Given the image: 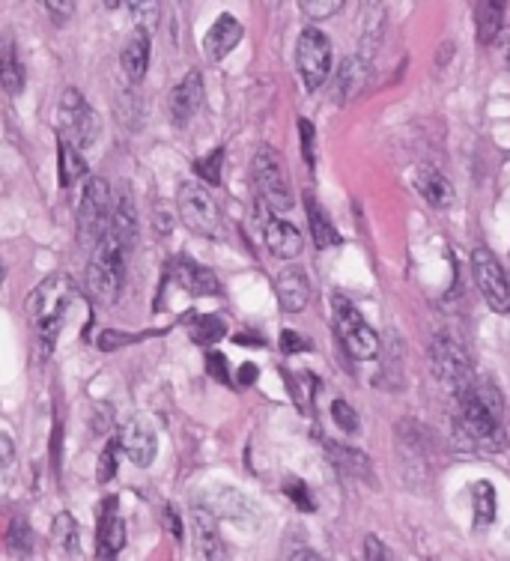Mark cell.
Listing matches in <instances>:
<instances>
[{
    "mask_svg": "<svg viewBox=\"0 0 510 561\" xmlns=\"http://www.w3.org/2000/svg\"><path fill=\"white\" fill-rule=\"evenodd\" d=\"M150 51H153V42H150V33H135L123 54H120V63H123V72L129 81H141L150 69Z\"/></svg>",
    "mask_w": 510,
    "mask_h": 561,
    "instance_id": "cell-22",
    "label": "cell"
},
{
    "mask_svg": "<svg viewBox=\"0 0 510 561\" xmlns=\"http://www.w3.org/2000/svg\"><path fill=\"white\" fill-rule=\"evenodd\" d=\"M129 254H132V245H126L114 230H108L102 236V242L93 248L90 263H87V287L96 302H102V305L117 302L123 281H126Z\"/></svg>",
    "mask_w": 510,
    "mask_h": 561,
    "instance_id": "cell-3",
    "label": "cell"
},
{
    "mask_svg": "<svg viewBox=\"0 0 510 561\" xmlns=\"http://www.w3.org/2000/svg\"><path fill=\"white\" fill-rule=\"evenodd\" d=\"M45 9H48V12H54V15L60 18V15H72L75 3H69V0H63V3H57V0H48V3H45Z\"/></svg>",
    "mask_w": 510,
    "mask_h": 561,
    "instance_id": "cell-43",
    "label": "cell"
},
{
    "mask_svg": "<svg viewBox=\"0 0 510 561\" xmlns=\"http://www.w3.org/2000/svg\"><path fill=\"white\" fill-rule=\"evenodd\" d=\"M57 126H60V138L69 141L78 150H87L96 144L99 138V114L90 108V102L81 96V90L69 87L60 96V108H57Z\"/></svg>",
    "mask_w": 510,
    "mask_h": 561,
    "instance_id": "cell-6",
    "label": "cell"
},
{
    "mask_svg": "<svg viewBox=\"0 0 510 561\" xmlns=\"http://www.w3.org/2000/svg\"><path fill=\"white\" fill-rule=\"evenodd\" d=\"M117 439H120V448L126 451V457H129L135 466H141V469L153 466V460H156V454H159V436H156L153 424H150L144 415H132V418L120 427Z\"/></svg>",
    "mask_w": 510,
    "mask_h": 561,
    "instance_id": "cell-12",
    "label": "cell"
},
{
    "mask_svg": "<svg viewBox=\"0 0 510 561\" xmlns=\"http://www.w3.org/2000/svg\"><path fill=\"white\" fill-rule=\"evenodd\" d=\"M305 209H308V221H311V239L317 248H335L340 245L338 227L332 224L329 212L320 206V200L314 194H305Z\"/></svg>",
    "mask_w": 510,
    "mask_h": 561,
    "instance_id": "cell-23",
    "label": "cell"
},
{
    "mask_svg": "<svg viewBox=\"0 0 510 561\" xmlns=\"http://www.w3.org/2000/svg\"><path fill=\"white\" fill-rule=\"evenodd\" d=\"M132 6V15L138 21V30L144 27V18L150 24V33L156 30V21H159V3H129Z\"/></svg>",
    "mask_w": 510,
    "mask_h": 561,
    "instance_id": "cell-39",
    "label": "cell"
},
{
    "mask_svg": "<svg viewBox=\"0 0 510 561\" xmlns=\"http://www.w3.org/2000/svg\"><path fill=\"white\" fill-rule=\"evenodd\" d=\"M162 523L168 526L170 535H173L176 541H182V526H179V517H176L173 508H165V511H162Z\"/></svg>",
    "mask_w": 510,
    "mask_h": 561,
    "instance_id": "cell-42",
    "label": "cell"
},
{
    "mask_svg": "<svg viewBox=\"0 0 510 561\" xmlns=\"http://www.w3.org/2000/svg\"><path fill=\"white\" fill-rule=\"evenodd\" d=\"M332 311H335V329H338L340 344L346 347V353L358 362H370L379 356V335L370 329V323L352 308V302H346L343 296L332 299Z\"/></svg>",
    "mask_w": 510,
    "mask_h": 561,
    "instance_id": "cell-7",
    "label": "cell"
},
{
    "mask_svg": "<svg viewBox=\"0 0 510 561\" xmlns=\"http://www.w3.org/2000/svg\"><path fill=\"white\" fill-rule=\"evenodd\" d=\"M284 493L299 505V511H305V514H314L317 511V505H314V496H311V490L302 484V481H296V478H290V481H284Z\"/></svg>",
    "mask_w": 510,
    "mask_h": 561,
    "instance_id": "cell-33",
    "label": "cell"
},
{
    "mask_svg": "<svg viewBox=\"0 0 510 561\" xmlns=\"http://www.w3.org/2000/svg\"><path fill=\"white\" fill-rule=\"evenodd\" d=\"M57 162H60V186L72 188L78 186L84 177H87V162L81 156L78 147H72L69 141L60 138V153H57Z\"/></svg>",
    "mask_w": 510,
    "mask_h": 561,
    "instance_id": "cell-26",
    "label": "cell"
},
{
    "mask_svg": "<svg viewBox=\"0 0 510 561\" xmlns=\"http://www.w3.org/2000/svg\"><path fill=\"white\" fill-rule=\"evenodd\" d=\"M111 191L108 183L99 177H90L84 194H81V206H78V236L84 245H99L102 236L111 227Z\"/></svg>",
    "mask_w": 510,
    "mask_h": 561,
    "instance_id": "cell-9",
    "label": "cell"
},
{
    "mask_svg": "<svg viewBox=\"0 0 510 561\" xmlns=\"http://www.w3.org/2000/svg\"><path fill=\"white\" fill-rule=\"evenodd\" d=\"M457 400V439L466 448L499 454L508 448L505 400L490 379H475L454 394Z\"/></svg>",
    "mask_w": 510,
    "mask_h": 561,
    "instance_id": "cell-1",
    "label": "cell"
},
{
    "mask_svg": "<svg viewBox=\"0 0 510 561\" xmlns=\"http://www.w3.org/2000/svg\"><path fill=\"white\" fill-rule=\"evenodd\" d=\"M117 445H120V439L114 436L108 445H105V451H102V457H99V481H111L114 478V472H117V463H114V457H117Z\"/></svg>",
    "mask_w": 510,
    "mask_h": 561,
    "instance_id": "cell-37",
    "label": "cell"
},
{
    "mask_svg": "<svg viewBox=\"0 0 510 561\" xmlns=\"http://www.w3.org/2000/svg\"><path fill=\"white\" fill-rule=\"evenodd\" d=\"M242 36H245V30H242V24L233 18V15H218L215 21H212V27L206 30V36H203V54L209 57V60H224L239 42H242Z\"/></svg>",
    "mask_w": 510,
    "mask_h": 561,
    "instance_id": "cell-17",
    "label": "cell"
},
{
    "mask_svg": "<svg viewBox=\"0 0 510 561\" xmlns=\"http://www.w3.org/2000/svg\"><path fill=\"white\" fill-rule=\"evenodd\" d=\"M296 66L308 90H320L332 72V42L323 30L305 27L296 42Z\"/></svg>",
    "mask_w": 510,
    "mask_h": 561,
    "instance_id": "cell-10",
    "label": "cell"
},
{
    "mask_svg": "<svg viewBox=\"0 0 510 561\" xmlns=\"http://www.w3.org/2000/svg\"><path fill=\"white\" fill-rule=\"evenodd\" d=\"M263 239H266V248H269L278 260H296V257L302 254V233H299L290 221H284V218H278V215H272V218L263 224Z\"/></svg>",
    "mask_w": 510,
    "mask_h": 561,
    "instance_id": "cell-19",
    "label": "cell"
},
{
    "mask_svg": "<svg viewBox=\"0 0 510 561\" xmlns=\"http://www.w3.org/2000/svg\"><path fill=\"white\" fill-rule=\"evenodd\" d=\"M254 379H257V368H254V365H242L239 374H236V382H239V385H251Z\"/></svg>",
    "mask_w": 510,
    "mask_h": 561,
    "instance_id": "cell-44",
    "label": "cell"
},
{
    "mask_svg": "<svg viewBox=\"0 0 510 561\" xmlns=\"http://www.w3.org/2000/svg\"><path fill=\"white\" fill-rule=\"evenodd\" d=\"M221 162H224V150H221V147H218V150H209L203 159L194 162V174H197L203 183L218 186V183H221Z\"/></svg>",
    "mask_w": 510,
    "mask_h": 561,
    "instance_id": "cell-32",
    "label": "cell"
},
{
    "mask_svg": "<svg viewBox=\"0 0 510 561\" xmlns=\"http://www.w3.org/2000/svg\"><path fill=\"white\" fill-rule=\"evenodd\" d=\"M0 448H3V469H9L12 466V439L0 436Z\"/></svg>",
    "mask_w": 510,
    "mask_h": 561,
    "instance_id": "cell-45",
    "label": "cell"
},
{
    "mask_svg": "<svg viewBox=\"0 0 510 561\" xmlns=\"http://www.w3.org/2000/svg\"><path fill=\"white\" fill-rule=\"evenodd\" d=\"M367 81V63L361 57H343L335 72V87H332V102L335 105H346Z\"/></svg>",
    "mask_w": 510,
    "mask_h": 561,
    "instance_id": "cell-20",
    "label": "cell"
},
{
    "mask_svg": "<svg viewBox=\"0 0 510 561\" xmlns=\"http://www.w3.org/2000/svg\"><path fill=\"white\" fill-rule=\"evenodd\" d=\"M275 293H278V305H281L287 314L305 311L308 302H311V281H308L305 269L287 266L284 272H278V278H275Z\"/></svg>",
    "mask_w": 510,
    "mask_h": 561,
    "instance_id": "cell-16",
    "label": "cell"
},
{
    "mask_svg": "<svg viewBox=\"0 0 510 561\" xmlns=\"http://www.w3.org/2000/svg\"><path fill=\"white\" fill-rule=\"evenodd\" d=\"M206 371H209V376H215L218 382L230 385V371H227V359H224V353H218V350H206Z\"/></svg>",
    "mask_w": 510,
    "mask_h": 561,
    "instance_id": "cell-38",
    "label": "cell"
},
{
    "mask_svg": "<svg viewBox=\"0 0 510 561\" xmlns=\"http://www.w3.org/2000/svg\"><path fill=\"white\" fill-rule=\"evenodd\" d=\"M472 508H475V532H487L496 523V487L490 481H478L472 487Z\"/></svg>",
    "mask_w": 510,
    "mask_h": 561,
    "instance_id": "cell-25",
    "label": "cell"
},
{
    "mask_svg": "<svg viewBox=\"0 0 510 561\" xmlns=\"http://www.w3.org/2000/svg\"><path fill=\"white\" fill-rule=\"evenodd\" d=\"M173 281L191 296H215L221 290L215 272L200 266L197 260H188V257H176L173 260Z\"/></svg>",
    "mask_w": 510,
    "mask_h": 561,
    "instance_id": "cell-18",
    "label": "cell"
},
{
    "mask_svg": "<svg viewBox=\"0 0 510 561\" xmlns=\"http://www.w3.org/2000/svg\"><path fill=\"white\" fill-rule=\"evenodd\" d=\"M364 561H394V556L376 535H367L364 538Z\"/></svg>",
    "mask_w": 510,
    "mask_h": 561,
    "instance_id": "cell-40",
    "label": "cell"
},
{
    "mask_svg": "<svg viewBox=\"0 0 510 561\" xmlns=\"http://www.w3.org/2000/svg\"><path fill=\"white\" fill-rule=\"evenodd\" d=\"M502 21H505V3H499V0L475 3V27H478V42L481 45L496 42V36L502 33Z\"/></svg>",
    "mask_w": 510,
    "mask_h": 561,
    "instance_id": "cell-24",
    "label": "cell"
},
{
    "mask_svg": "<svg viewBox=\"0 0 510 561\" xmlns=\"http://www.w3.org/2000/svg\"><path fill=\"white\" fill-rule=\"evenodd\" d=\"M224 335H227V323H224L218 314H206V317H197V320L191 323V338H194V344H200V347H212V344H218Z\"/></svg>",
    "mask_w": 510,
    "mask_h": 561,
    "instance_id": "cell-30",
    "label": "cell"
},
{
    "mask_svg": "<svg viewBox=\"0 0 510 561\" xmlns=\"http://www.w3.org/2000/svg\"><path fill=\"white\" fill-rule=\"evenodd\" d=\"M123 547H126V523L117 514V499H108L102 505L99 526H96V559L117 561Z\"/></svg>",
    "mask_w": 510,
    "mask_h": 561,
    "instance_id": "cell-15",
    "label": "cell"
},
{
    "mask_svg": "<svg viewBox=\"0 0 510 561\" xmlns=\"http://www.w3.org/2000/svg\"><path fill=\"white\" fill-rule=\"evenodd\" d=\"M281 350H284V353H308V350H311V341L302 338L299 332H284V335H281Z\"/></svg>",
    "mask_w": 510,
    "mask_h": 561,
    "instance_id": "cell-41",
    "label": "cell"
},
{
    "mask_svg": "<svg viewBox=\"0 0 510 561\" xmlns=\"http://www.w3.org/2000/svg\"><path fill=\"white\" fill-rule=\"evenodd\" d=\"M430 362H433V374L439 376V382L448 385L454 394L475 382V368H472V356H469L466 344L448 329L433 335Z\"/></svg>",
    "mask_w": 510,
    "mask_h": 561,
    "instance_id": "cell-4",
    "label": "cell"
},
{
    "mask_svg": "<svg viewBox=\"0 0 510 561\" xmlns=\"http://www.w3.org/2000/svg\"><path fill=\"white\" fill-rule=\"evenodd\" d=\"M75 296H78V287L63 272H54L45 281H39L33 287V293L27 296L24 311H27L30 329L36 332V338H39V344H42L45 353L54 350L60 326H63V317L69 311V305L75 302Z\"/></svg>",
    "mask_w": 510,
    "mask_h": 561,
    "instance_id": "cell-2",
    "label": "cell"
},
{
    "mask_svg": "<svg viewBox=\"0 0 510 561\" xmlns=\"http://www.w3.org/2000/svg\"><path fill=\"white\" fill-rule=\"evenodd\" d=\"M332 418H335V424H338L343 433H358V412L346 403V400H335L332 403Z\"/></svg>",
    "mask_w": 510,
    "mask_h": 561,
    "instance_id": "cell-34",
    "label": "cell"
},
{
    "mask_svg": "<svg viewBox=\"0 0 510 561\" xmlns=\"http://www.w3.org/2000/svg\"><path fill=\"white\" fill-rule=\"evenodd\" d=\"M299 6L305 9L308 18H329L338 9H343V0H302Z\"/></svg>",
    "mask_w": 510,
    "mask_h": 561,
    "instance_id": "cell-36",
    "label": "cell"
},
{
    "mask_svg": "<svg viewBox=\"0 0 510 561\" xmlns=\"http://www.w3.org/2000/svg\"><path fill=\"white\" fill-rule=\"evenodd\" d=\"M191 547H194V561H227V547L218 535L212 511L206 508L191 511Z\"/></svg>",
    "mask_w": 510,
    "mask_h": 561,
    "instance_id": "cell-14",
    "label": "cell"
},
{
    "mask_svg": "<svg viewBox=\"0 0 510 561\" xmlns=\"http://www.w3.org/2000/svg\"><path fill=\"white\" fill-rule=\"evenodd\" d=\"M251 174H254V183H257V191H260L266 209H272V212H287V209L293 206L290 177H287L284 159H281V153H278L275 147L263 144V147L254 153Z\"/></svg>",
    "mask_w": 510,
    "mask_h": 561,
    "instance_id": "cell-5",
    "label": "cell"
},
{
    "mask_svg": "<svg viewBox=\"0 0 510 561\" xmlns=\"http://www.w3.org/2000/svg\"><path fill=\"white\" fill-rule=\"evenodd\" d=\"M54 544H57L66 556H72V559L81 556L78 523L72 520V514H57V517H54Z\"/></svg>",
    "mask_w": 510,
    "mask_h": 561,
    "instance_id": "cell-29",
    "label": "cell"
},
{
    "mask_svg": "<svg viewBox=\"0 0 510 561\" xmlns=\"http://www.w3.org/2000/svg\"><path fill=\"white\" fill-rule=\"evenodd\" d=\"M200 105H203V75H200L197 69H191V72L182 75L179 84L170 87L168 111L173 126H179V129L188 126V123L197 117Z\"/></svg>",
    "mask_w": 510,
    "mask_h": 561,
    "instance_id": "cell-13",
    "label": "cell"
},
{
    "mask_svg": "<svg viewBox=\"0 0 510 561\" xmlns=\"http://www.w3.org/2000/svg\"><path fill=\"white\" fill-rule=\"evenodd\" d=\"M0 81H3V90L9 96H18L24 90V66L18 63V54H15V45L12 39L6 36L3 39V63H0Z\"/></svg>",
    "mask_w": 510,
    "mask_h": 561,
    "instance_id": "cell-27",
    "label": "cell"
},
{
    "mask_svg": "<svg viewBox=\"0 0 510 561\" xmlns=\"http://www.w3.org/2000/svg\"><path fill=\"white\" fill-rule=\"evenodd\" d=\"M472 272H475V284H478L484 302L490 305V311L510 314V281L505 269H502V263L496 260V254L490 248H484V245L475 248Z\"/></svg>",
    "mask_w": 510,
    "mask_h": 561,
    "instance_id": "cell-11",
    "label": "cell"
},
{
    "mask_svg": "<svg viewBox=\"0 0 510 561\" xmlns=\"http://www.w3.org/2000/svg\"><path fill=\"white\" fill-rule=\"evenodd\" d=\"M415 188H418V194L430 203V206H436V209H448L451 203H454V186L448 183V177L439 171V168H433V165H424V168H418V174H415Z\"/></svg>",
    "mask_w": 510,
    "mask_h": 561,
    "instance_id": "cell-21",
    "label": "cell"
},
{
    "mask_svg": "<svg viewBox=\"0 0 510 561\" xmlns=\"http://www.w3.org/2000/svg\"><path fill=\"white\" fill-rule=\"evenodd\" d=\"M326 448H329V454H332V460H335V466H338L340 472H346V475H352V478H367L370 460H367L361 451L343 448V445H332V442H326Z\"/></svg>",
    "mask_w": 510,
    "mask_h": 561,
    "instance_id": "cell-28",
    "label": "cell"
},
{
    "mask_svg": "<svg viewBox=\"0 0 510 561\" xmlns=\"http://www.w3.org/2000/svg\"><path fill=\"white\" fill-rule=\"evenodd\" d=\"M293 561H326L320 553H314V550H299L296 556H293Z\"/></svg>",
    "mask_w": 510,
    "mask_h": 561,
    "instance_id": "cell-46",
    "label": "cell"
},
{
    "mask_svg": "<svg viewBox=\"0 0 510 561\" xmlns=\"http://www.w3.org/2000/svg\"><path fill=\"white\" fill-rule=\"evenodd\" d=\"M299 135H302V156L314 168L317 165V132H314V123L302 117L299 120Z\"/></svg>",
    "mask_w": 510,
    "mask_h": 561,
    "instance_id": "cell-35",
    "label": "cell"
},
{
    "mask_svg": "<svg viewBox=\"0 0 510 561\" xmlns=\"http://www.w3.org/2000/svg\"><path fill=\"white\" fill-rule=\"evenodd\" d=\"M6 547H9L15 556H21V559H27V556L33 553V529H30V523H27V520L15 517V520L9 523Z\"/></svg>",
    "mask_w": 510,
    "mask_h": 561,
    "instance_id": "cell-31",
    "label": "cell"
},
{
    "mask_svg": "<svg viewBox=\"0 0 510 561\" xmlns=\"http://www.w3.org/2000/svg\"><path fill=\"white\" fill-rule=\"evenodd\" d=\"M176 212H179L182 224L191 233H200V236H218L221 233L218 203L209 194V188L197 183V180H188V183L179 186V191H176Z\"/></svg>",
    "mask_w": 510,
    "mask_h": 561,
    "instance_id": "cell-8",
    "label": "cell"
}]
</instances>
